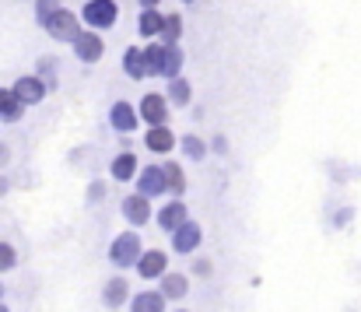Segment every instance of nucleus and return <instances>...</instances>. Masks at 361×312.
Here are the masks:
<instances>
[{
  "mask_svg": "<svg viewBox=\"0 0 361 312\" xmlns=\"http://www.w3.org/2000/svg\"><path fill=\"white\" fill-rule=\"evenodd\" d=\"M140 256H144V246H140V235L137 232H120L109 242V263L120 267V270H130V267L137 270Z\"/></svg>",
  "mask_w": 361,
  "mask_h": 312,
  "instance_id": "f257e3e1",
  "label": "nucleus"
},
{
  "mask_svg": "<svg viewBox=\"0 0 361 312\" xmlns=\"http://www.w3.org/2000/svg\"><path fill=\"white\" fill-rule=\"evenodd\" d=\"M81 21L92 28V32H106L120 21V4L116 0H88L81 7Z\"/></svg>",
  "mask_w": 361,
  "mask_h": 312,
  "instance_id": "f03ea898",
  "label": "nucleus"
},
{
  "mask_svg": "<svg viewBox=\"0 0 361 312\" xmlns=\"http://www.w3.org/2000/svg\"><path fill=\"white\" fill-rule=\"evenodd\" d=\"M42 28H46L49 39H56V42H71V46H74V42L81 39V18H78L74 11H67V7H63L60 14H53Z\"/></svg>",
  "mask_w": 361,
  "mask_h": 312,
  "instance_id": "7ed1b4c3",
  "label": "nucleus"
},
{
  "mask_svg": "<svg viewBox=\"0 0 361 312\" xmlns=\"http://www.w3.org/2000/svg\"><path fill=\"white\" fill-rule=\"evenodd\" d=\"M140 119L147 123V130L151 126H169V99L161 95V92H147L144 99H140Z\"/></svg>",
  "mask_w": 361,
  "mask_h": 312,
  "instance_id": "20e7f679",
  "label": "nucleus"
},
{
  "mask_svg": "<svg viewBox=\"0 0 361 312\" xmlns=\"http://www.w3.org/2000/svg\"><path fill=\"white\" fill-rule=\"evenodd\" d=\"M133 183H137V193L147 197V200L169 193V179H165V169H161V165H147V169H140V176H137Z\"/></svg>",
  "mask_w": 361,
  "mask_h": 312,
  "instance_id": "39448f33",
  "label": "nucleus"
},
{
  "mask_svg": "<svg viewBox=\"0 0 361 312\" xmlns=\"http://www.w3.org/2000/svg\"><path fill=\"white\" fill-rule=\"evenodd\" d=\"M172 239V253L176 256H193L197 249H200V242H204V228L197 224V221H186L179 232H172L169 235Z\"/></svg>",
  "mask_w": 361,
  "mask_h": 312,
  "instance_id": "423d86ee",
  "label": "nucleus"
},
{
  "mask_svg": "<svg viewBox=\"0 0 361 312\" xmlns=\"http://www.w3.org/2000/svg\"><path fill=\"white\" fill-rule=\"evenodd\" d=\"M74 56H78L81 64H99V60L106 56V39H102L99 32L85 28V32H81V39L74 42Z\"/></svg>",
  "mask_w": 361,
  "mask_h": 312,
  "instance_id": "0eeeda50",
  "label": "nucleus"
},
{
  "mask_svg": "<svg viewBox=\"0 0 361 312\" xmlns=\"http://www.w3.org/2000/svg\"><path fill=\"white\" fill-rule=\"evenodd\" d=\"M137 274L144 281H161L169 274V253L165 249H144V256L137 263Z\"/></svg>",
  "mask_w": 361,
  "mask_h": 312,
  "instance_id": "6e6552de",
  "label": "nucleus"
},
{
  "mask_svg": "<svg viewBox=\"0 0 361 312\" xmlns=\"http://www.w3.org/2000/svg\"><path fill=\"white\" fill-rule=\"evenodd\" d=\"M46 81L42 78H35V74H25V78H18L14 85H11V92L21 99V105H39L42 99H46Z\"/></svg>",
  "mask_w": 361,
  "mask_h": 312,
  "instance_id": "1a4fd4ad",
  "label": "nucleus"
},
{
  "mask_svg": "<svg viewBox=\"0 0 361 312\" xmlns=\"http://www.w3.org/2000/svg\"><path fill=\"white\" fill-rule=\"evenodd\" d=\"M130 299H133V295H130V281H126L123 274L106 281V288H102V306H106V309L116 312V309H123V306H130Z\"/></svg>",
  "mask_w": 361,
  "mask_h": 312,
  "instance_id": "9d476101",
  "label": "nucleus"
},
{
  "mask_svg": "<svg viewBox=\"0 0 361 312\" xmlns=\"http://www.w3.org/2000/svg\"><path fill=\"white\" fill-rule=\"evenodd\" d=\"M123 217L133 224V228H144L147 221H151V200L147 197H140V193H130V197H123Z\"/></svg>",
  "mask_w": 361,
  "mask_h": 312,
  "instance_id": "9b49d317",
  "label": "nucleus"
},
{
  "mask_svg": "<svg viewBox=\"0 0 361 312\" xmlns=\"http://www.w3.org/2000/svg\"><path fill=\"white\" fill-rule=\"evenodd\" d=\"M186 221H190V208H186L183 200H169L165 208L158 210V224H161L169 235H172V232H179Z\"/></svg>",
  "mask_w": 361,
  "mask_h": 312,
  "instance_id": "f8f14e48",
  "label": "nucleus"
},
{
  "mask_svg": "<svg viewBox=\"0 0 361 312\" xmlns=\"http://www.w3.org/2000/svg\"><path fill=\"white\" fill-rule=\"evenodd\" d=\"M109 123H113V130H120V133H133L137 123H140V112L120 99V102H113V109H109Z\"/></svg>",
  "mask_w": 361,
  "mask_h": 312,
  "instance_id": "ddd939ff",
  "label": "nucleus"
},
{
  "mask_svg": "<svg viewBox=\"0 0 361 312\" xmlns=\"http://www.w3.org/2000/svg\"><path fill=\"white\" fill-rule=\"evenodd\" d=\"M144 148L154 151V155H169V151H176V133L169 126H151L144 133Z\"/></svg>",
  "mask_w": 361,
  "mask_h": 312,
  "instance_id": "4468645a",
  "label": "nucleus"
},
{
  "mask_svg": "<svg viewBox=\"0 0 361 312\" xmlns=\"http://www.w3.org/2000/svg\"><path fill=\"white\" fill-rule=\"evenodd\" d=\"M158 292H161L165 299L179 302V299H186V295H190V277H186V274H179V270H169V274L158 281Z\"/></svg>",
  "mask_w": 361,
  "mask_h": 312,
  "instance_id": "2eb2a0df",
  "label": "nucleus"
},
{
  "mask_svg": "<svg viewBox=\"0 0 361 312\" xmlns=\"http://www.w3.org/2000/svg\"><path fill=\"white\" fill-rule=\"evenodd\" d=\"M109 176H113V179H120V183H133V179L140 176L133 151H120V155L113 158V165H109Z\"/></svg>",
  "mask_w": 361,
  "mask_h": 312,
  "instance_id": "dca6fc26",
  "label": "nucleus"
},
{
  "mask_svg": "<svg viewBox=\"0 0 361 312\" xmlns=\"http://www.w3.org/2000/svg\"><path fill=\"white\" fill-rule=\"evenodd\" d=\"M123 71H126L130 81H144L147 78V64H144V49L140 46H130L123 53Z\"/></svg>",
  "mask_w": 361,
  "mask_h": 312,
  "instance_id": "f3484780",
  "label": "nucleus"
},
{
  "mask_svg": "<svg viewBox=\"0 0 361 312\" xmlns=\"http://www.w3.org/2000/svg\"><path fill=\"white\" fill-rule=\"evenodd\" d=\"M161 28H165V14H161V11H140L137 32H140L144 39H161Z\"/></svg>",
  "mask_w": 361,
  "mask_h": 312,
  "instance_id": "a211bd4d",
  "label": "nucleus"
},
{
  "mask_svg": "<svg viewBox=\"0 0 361 312\" xmlns=\"http://www.w3.org/2000/svg\"><path fill=\"white\" fill-rule=\"evenodd\" d=\"M165 295L161 292H137L130 299V312H165Z\"/></svg>",
  "mask_w": 361,
  "mask_h": 312,
  "instance_id": "6ab92c4d",
  "label": "nucleus"
},
{
  "mask_svg": "<svg viewBox=\"0 0 361 312\" xmlns=\"http://www.w3.org/2000/svg\"><path fill=\"white\" fill-rule=\"evenodd\" d=\"M21 112H25L21 99H18L11 88H0V123H18Z\"/></svg>",
  "mask_w": 361,
  "mask_h": 312,
  "instance_id": "aec40b11",
  "label": "nucleus"
},
{
  "mask_svg": "<svg viewBox=\"0 0 361 312\" xmlns=\"http://www.w3.org/2000/svg\"><path fill=\"white\" fill-rule=\"evenodd\" d=\"M165 53H169V46L165 42H147L144 46V64H147V74L154 78H161V71H165Z\"/></svg>",
  "mask_w": 361,
  "mask_h": 312,
  "instance_id": "412c9836",
  "label": "nucleus"
},
{
  "mask_svg": "<svg viewBox=\"0 0 361 312\" xmlns=\"http://www.w3.org/2000/svg\"><path fill=\"white\" fill-rule=\"evenodd\" d=\"M165 99L169 105H176V109H186L190 99H193V88H190V81L186 78H176V81H169V92H165Z\"/></svg>",
  "mask_w": 361,
  "mask_h": 312,
  "instance_id": "4be33fe9",
  "label": "nucleus"
},
{
  "mask_svg": "<svg viewBox=\"0 0 361 312\" xmlns=\"http://www.w3.org/2000/svg\"><path fill=\"white\" fill-rule=\"evenodd\" d=\"M179 148H183V155H186L190 162H204V155H207V140H204V137H197V133L179 137Z\"/></svg>",
  "mask_w": 361,
  "mask_h": 312,
  "instance_id": "5701e85b",
  "label": "nucleus"
},
{
  "mask_svg": "<svg viewBox=\"0 0 361 312\" xmlns=\"http://www.w3.org/2000/svg\"><path fill=\"white\" fill-rule=\"evenodd\" d=\"M161 169H165V179H169V193H176V200H183V193H186V176H183V165L165 162Z\"/></svg>",
  "mask_w": 361,
  "mask_h": 312,
  "instance_id": "b1692460",
  "label": "nucleus"
},
{
  "mask_svg": "<svg viewBox=\"0 0 361 312\" xmlns=\"http://www.w3.org/2000/svg\"><path fill=\"white\" fill-rule=\"evenodd\" d=\"M179 35H183V14H179V11H176V14H165V28H161V39H158V42L179 46Z\"/></svg>",
  "mask_w": 361,
  "mask_h": 312,
  "instance_id": "393cba45",
  "label": "nucleus"
},
{
  "mask_svg": "<svg viewBox=\"0 0 361 312\" xmlns=\"http://www.w3.org/2000/svg\"><path fill=\"white\" fill-rule=\"evenodd\" d=\"M179 71H183V49H179V46H169V53H165V71H161V78H165V81H176V78H183Z\"/></svg>",
  "mask_w": 361,
  "mask_h": 312,
  "instance_id": "a878e982",
  "label": "nucleus"
},
{
  "mask_svg": "<svg viewBox=\"0 0 361 312\" xmlns=\"http://www.w3.org/2000/svg\"><path fill=\"white\" fill-rule=\"evenodd\" d=\"M63 7H60V0H35V21L39 25H46L53 14H60Z\"/></svg>",
  "mask_w": 361,
  "mask_h": 312,
  "instance_id": "bb28decb",
  "label": "nucleus"
},
{
  "mask_svg": "<svg viewBox=\"0 0 361 312\" xmlns=\"http://www.w3.org/2000/svg\"><path fill=\"white\" fill-rule=\"evenodd\" d=\"M14 267H18V249L11 242H0V274H7Z\"/></svg>",
  "mask_w": 361,
  "mask_h": 312,
  "instance_id": "cd10ccee",
  "label": "nucleus"
},
{
  "mask_svg": "<svg viewBox=\"0 0 361 312\" xmlns=\"http://www.w3.org/2000/svg\"><path fill=\"white\" fill-rule=\"evenodd\" d=\"M193 274H197V277H211V274H214L211 260H197V263H193Z\"/></svg>",
  "mask_w": 361,
  "mask_h": 312,
  "instance_id": "c85d7f7f",
  "label": "nucleus"
},
{
  "mask_svg": "<svg viewBox=\"0 0 361 312\" xmlns=\"http://www.w3.org/2000/svg\"><path fill=\"white\" fill-rule=\"evenodd\" d=\"M102 193H106L102 186H92V190H88V200H102Z\"/></svg>",
  "mask_w": 361,
  "mask_h": 312,
  "instance_id": "c756f323",
  "label": "nucleus"
},
{
  "mask_svg": "<svg viewBox=\"0 0 361 312\" xmlns=\"http://www.w3.org/2000/svg\"><path fill=\"white\" fill-rule=\"evenodd\" d=\"M140 4V11H158V0H137Z\"/></svg>",
  "mask_w": 361,
  "mask_h": 312,
  "instance_id": "7c9ffc66",
  "label": "nucleus"
},
{
  "mask_svg": "<svg viewBox=\"0 0 361 312\" xmlns=\"http://www.w3.org/2000/svg\"><path fill=\"white\" fill-rule=\"evenodd\" d=\"M7 158H11V151H7V144H0V165H4Z\"/></svg>",
  "mask_w": 361,
  "mask_h": 312,
  "instance_id": "2f4dec72",
  "label": "nucleus"
},
{
  "mask_svg": "<svg viewBox=\"0 0 361 312\" xmlns=\"http://www.w3.org/2000/svg\"><path fill=\"white\" fill-rule=\"evenodd\" d=\"M0 193H7V179H0Z\"/></svg>",
  "mask_w": 361,
  "mask_h": 312,
  "instance_id": "473e14b6",
  "label": "nucleus"
},
{
  "mask_svg": "<svg viewBox=\"0 0 361 312\" xmlns=\"http://www.w3.org/2000/svg\"><path fill=\"white\" fill-rule=\"evenodd\" d=\"M0 312H11V309H7V302H0Z\"/></svg>",
  "mask_w": 361,
  "mask_h": 312,
  "instance_id": "72a5a7b5",
  "label": "nucleus"
},
{
  "mask_svg": "<svg viewBox=\"0 0 361 312\" xmlns=\"http://www.w3.org/2000/svg\"><path fill=\"white\" fill-rule=\"evenodd\" d=\"M4 292H7V288H4V284H0V302H4Z\"/></svg>",
  "mask_w": 361,
  "mask_h": 312,
  "instance_id": "f704fd0d",
  "label": "nucleus"
},
{
  "mask_svg": "<svg viewBox=\"0 0 361 312\" xmlns=\"http://www.w3.org/2000/svg\"><path fill=\"white\" fill-rule=\"evenodd\" d=\"M183 4H193V0H183Z\"/></svg>",
  "mask_w": 361,
  "mask_h": 312,
  "instance_id": "c9c22d12",
  "label": "nucleus"
},
{
  "mask_svg": "<svg viewBox=\"0 0 361 312\" xmlns=\"http://www.w3.org/2000/svg\"><path fill=\"white\" fill-rule=\"evenodd\" d=\"M176 312H186V309H176Z\"/></svg>",
  "mask_w": 361,
  "mask_h": 312,
  "instance_id": "e433bc0d",
  "label": "nucleus"
}]
</instances>
